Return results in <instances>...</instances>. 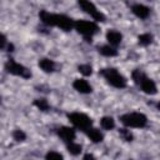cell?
<instances>
[{"instance_id":"4fadbf2b","label":"cell","mask_w":160,"mask_h":160,"mask_svg":"<svg viewBox=\"0 0 160 160\" xmlns=\"http://www.w3.org/2000/svg\"><path fill=\"white\" fill-rule=\"evenodd\" d=\"M39 18H40V20L45 25H48V26H55V14H51V12H49L46 10H41L39 12Z\"/></svg>"},{"instance_id":"4316f807","label":"cell","mask_w":160,"mask_h":160,"mask_svg":"<svg viewBox=\"0 0 160 160\" xmlns=\"http://www.w3.org/2000/svg\"><path fill=\"white\" fill-rule=\"evenodd\" d=\"M0 100H1V99H0Z\"/></svg>"},{"instance_id":"3957f363","label":"cell","mask_w":160,"mask_h":160,"mask_svg":"<svg viewBox=\"0 0 160 160\" xmlns=\"http://www.w3.org/2000/svg\"><path fill=\"white\" fill-rule=\"evenodd\" d=\"M74 28L79 34L84 36V39H91V36L99 31V26L96 25V22L88 20L74 21Z\"/></svg>"},{"instance_id":"5bb4252c","label":"cell","mask_w":160,"mask_h":160,"mask_svg":"<svg viewBox=\"0 0 160 160\" xmlns=\"http://www.w3.org/2000/svg\"><path fill=\"white\" fill-rule=\"evenodd\" d=\"M39 66L45 72H52L55 70V62L50 59H46V58L39 60Z\"/></svg>"},{"instance_id":"5b68a950","label":"cell","mask_w":160,"mask_h":160,"mask_svg":"<svg viewBox=\"0 0 160 160\" xmlns=\"http://www.w3.org/2000/svg\"><path fill=\"white\" fill-rule=\"evenodd\" d=\"M5 70L9 72V74H12V75H18V76H21L24 79H30L31 78V72L28 68H25L24 65L14 61L12 59L8 60L5 62Z\"/></svg>"},{"instance_id":"7a4b0ae2","label":"cell","mask_w":160,"mask_h":160,"mask_svg":"<svg viewBox=\"0 0 160 160\" xmlns=\"http://www.w3.org/2000/svg\"><path fill=\"white\" fill-rule=\"evenodd\" d=\"M120 121L128 128H144L148 124V118L141 112H129L121 115Z\"/></svg>"},{"instance_id":"7402d4cb","label":"cell","mask_w":160,"mask_h":160,"mask_svg":"<svg viewBox=\"0 0 160 160\" xmlns=\"http://www.w3.org/2000/svg\"><path fill=\"white\" fill-rule=\"evenodd\" d=\"M12 138H14V140H16V141H24V140L26 139V134H25L22 130L16 129V130L12 131Z\"/></svg>"},{"instance_id":"52a82bcc","label":"cell","mask_w":160,"mask_h":160,"mask_svg":"<svg viewBox=\"0 0 160 160\" xmlns=\"http://www.w3.org/2000/svg\"><path fill=\"white\" fill-rule=\"evenodd\" d=\"M55 26H59L60 29L69 31L74 28V20L66 15L62 14H55Z\"/></svg>"},{"instance_id":"277c9868","label":"cell","mask_w":160,"mask_h":160,"mask_svg":"<svg viewBox=\"0 0 160 160\" xmlns=\"http://www.w3.org/2000/svg\"><path fill=\"white\" fill-rule=\"evenodd\" d=\"M68 118H69V120L71 121V124H72L75 128L82 130V131H86V130L90 129L91 125H92L91 119H90L88 115L81 114V112H71V114L68 115Z\"/></svg>"},{"instance_id":"603a6c76","label":"cell","mask_w":160,"mask_h":160,"mask_svg":"<svg viewBox=\"0 0 160 160\" xmlns=\"http://www.w3.org/2000/svg\"><path fill=\"white\" fill-rule=\"evenodd\" d=\"M119 134H120V136H121L125 141H132V139H134L131 131L128 130V129H120V130H119Z\"/></svg>"},{"instance_id":"484cf974","label":"cell","mask_w":160,"mask_h":160,"mask_svg":"<svg viewBox=\"0 0 160 160\" xmlns=\"http://www.w3.org/2000/svg\"><path fill=\"white\" fill-rule=\"evenodd\" d=\"M82 160H96V159H95V156L92 154H85Z\"/></svg>"},{"instance_id":"7c38bea8","label":"cell","mask_w":160,"mask_h":160,"mask_svg":"<svg viewBox=\"0 0 160 160\" xmlns=\"http://www.w3.org/2000/svg\"><path fill=\"white\" fill-rule=\"evenodd\" d=\"M106 40L110 42V46L114 48V46H118L121 42L122 35L119 31H116V30H109L106 32Z\"/></svg>"},{"instance_id":"44dd1931","label":"cell","mask_w":160,"mask_h":160,"mask_svg":"<svg viewBox=\"0 0 160 160\" xmlns=\"http://www.w3.org/2000/svg\"><path fill=\"white\" fill-rule=\"evenodd\" d=\"M78 70L84 75V76H89V75H91L92 74V69H91V66L89 65V64H82V65H79V68H78Z\"/></svg>"},{"instance_id":"2e32d148","label":"cell","mask_w":160,"mask_h":160,"mask_svg":"<svg viewBox=\"0 0 160 160\" xmlns=\"http://www.w3.org/2000/svg\"><path fill=\"white\" fill-rule=\"evenodd\" d=\"M99 52L101 55H104V56H110V58L118 55V50L115 48L110 46V45H102V46H100L99 48Z\"/></svg>"},{"instance_id":"ac0fdd59","label":"cell","mask_w":160,"mask_h":160,"mask_svg":"<svg viewBox=\"0 0 160 160\" xmlns=\"http://www.w3.org/2000/svg\"><path fill=\"white\" fill-rule=\"evenodd\" d=\"M152 35L151 34H149V32H145V34H141L139 38H138V40H139V44L140 45H142V46H148V45H150L151 42H152Z\"/></svg>"},{"instance_id":"d6986e66","label":"cell","mask_w":160,"mask_h":160,"mask_svg":"<svg viewBox=\"0 0 160 160\" xmlns=\"http://www.w3.org/2000/svg\"><path fill=\"white\" fill-rule=\"evenodd\" d=\"M34 105H35L39 110H41V111H48V110L50 109V105H49V102H48L46 99H36V100L34 101Z\"/></svg>"},{"instance_id":"9c48e42d","label":"cell","mask_w":160,"mask_h":160,"mask_svg":"<svg viewBox=\"0 0 160 160\" xmlns=\"http://www.w3.org/2000/svg\"><path fill=\"white\" fill-rule=\"evenodd\" d=\"M58 135H59L64 141H66V142L69 144V142H72V140L75 139L76 132H75V130H74L72 128L61 126V128L58 130Z\"/></svg>"},{"instance_id":"6da1fadb","label":"cell","mask_w":160,"mask_h":160,"mask_svg":"<svg viewBox=\"0 0 160 160\" xmlns=\"http://www.w3.org/2000/svg\"><path fill=\"white\" fill-rule=\"evenodd\" d=\"M104 78L105 80L114 88H118V89H122L126 86V79L114 68H108V69H101L99 71Z\"/></svg>"},{"instance_id":"e0dca14e","label":"cell","mask_w":160,"mask_h":160,"mask_svg":"<svg viewBox=\"0 0 160 160\" xmlns=\"http://www.w3.org/2000/svg\"><path fill=\"white\" fill-rule=\"evenodd\" d=\"M100 124H101V128L105 129V130H111L115 126V121H114V119L111 116H104L100 120Z\"/></svg>"},{"instance_id":"9a60e30c","label":"cell","mask_w":160,"mask_h":160,"mask_svg":"<svg viewBox=\"0 0 160 160\" xmlns=\"http://www.w3.org/2000/svg\"><path fill=\"white\" fill-rule=\"evenodd\" d=\"M86 134H88V136L90 138V140H91L92 142H101L102 139H104V136H102V134L100 132V130H98V129H95V128L88 129V130H86Z\"/></svg>"},{"instance_id":"cb8c5ba5","label":"cell","mask_w":160,"mask_h":160,"mask_svg":"<svg viewBox=\"0 0 160 160\" xmlns=\"http://www.w3.org/2000/svg\"><path fill=\"white\" fill-rule=\"evenodd\" d=\"M45 160H64L62 155L58 151H49L45 155Z\"/></svg>"},{"instance_id":"30bf717a","label":"cell","mask_w":160,"mask_h":160,"mask_svg":"<svg viewBox=\"0 0 160 160\" xmlns=\"http://www.w3.org/2000/svg\"><path fill=\"white\" fill-rule=\"evenodd\" d=\"M72 88L76 91H79L80 94H90L92 91V88L90 86V84L86 80H84V79H76V80H74Z\"/></svg>"},{"instance_id":"ffe728a7","label":"cell","mask_w":160,"mask_h":160,"mask_svg":"<svg viewBox=\"0 0 160 160\" xmlns=\"http://www.w3.org/2000/svg\"><path fill=\"white\" fill-rule=\"evenodd\" d=\"M68 151L71 155H79L81 152V145L75 144V142H69L68 144Z\"/></svg>"},{"instance_id":"8992f818","label":"cell","mask_w":160,"mask_h":160,"mask_svg":"<svg viewBox=\"0 0 160 160\" xmlns=\"http://www.w3.org/2000/svg\"><path fill=\"white\" fill-rule=\"evenodd\" d=\"M79 6L86 12V14H89L95 21H105V15L102 14V12H100V10H98L96 9V6L92 4V2H90V1H86V0H80L79 1Z\"/></svg>"},{"instance_id":"8fae6325","label":"cell","mask_w":160,"mask_h":160,"mask_svg":"<svg viewBox=\"0 0 160 160\" xmlns=\"http://www.w3.org/2000/svg\"><path fill=\"white\" fill-rule=\"evenodd\" d=\"M131 11L134 15H136L140 19H146L150 14V9L142 4H135L131 6Z\"/></svg>"},{"instance_id":"ba28073f","label":"cell","mask_w":160,"mask_h":160,"mask_svg":"<svg viewBox=\"0 0 160 160\" xmlns=\"http://www.w3.org/2000/svg\"><path fill=\"white\" fill-rule=\"evenodd\" d=\"M140 88H141V90L145 92V94H149V95H155L156 92H158V89H156V84L151 80V79H149L146 75H144L142 76V79L139 81V84H138Z\"/></svg>"},{"instance_id":"d4e9b609","label":"cell","mask_w":160,"mask_h":160,"mask_svg":"<svg viewBox=\"0 0 160 160\" xmlns=\"http://www.w3.org/2000/svg\"><path fill=\"white\" fill-rule=\"evenodd\" d=\"M5 45H6V38L2 34H0V49H2Z\"/></svg>"}]
</instances>
